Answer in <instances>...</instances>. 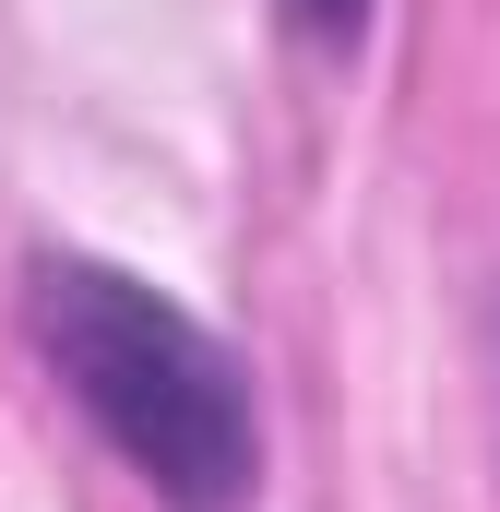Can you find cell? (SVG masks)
<instances>
[{"label":"cell","instance_id":"cell-1","mask_svg":"<svg viewBox=\"0 0 500 512\" xmlns=\"http://www.w3.org/2000/svg\"><path fill=\"white\" fill-rule=\"evenodd\" d=\"M24 322L84 429L143 477L155 512H250L262 501V393L250 358L155 274L96 251L24 262Z\"/></svg>","mask_w":500,"mask_h":512},{"label":"cell","instance_id":"cell-2","mask_svg":"<svg viewBox=\"0 0 500 512\" xmlns=\"http://www.w3.org/2000/svg\"><path fill=\"white\" fill-rule=\"evenodd\" d=\"M286 36L322 48V60H346V48L370 36V0H286Z\"/></svg>","mask_w":500,"mask_h":512}]
</instances>
